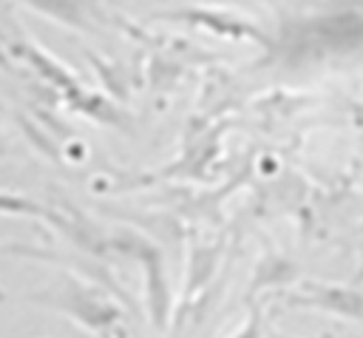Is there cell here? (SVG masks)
I'll use <instances>...</instances> for the list:
<instances>
[{
	"label": "cell",
	"mask_w": 363,
	"mask_h": 338,
	"mask_svg": "<svg viewBox=\"0 0 363 338\" xmlns=\"http://www.w3.org/2000/svg\"><path fill=\"white\" fill-rule=\"evenodd\" d=\"M159 17L196 23V26H204V28H210L216 34H224V37H252V40L264 43V37L258 34V28L250 20L235 17L227 9H176V11H162Z\"/></svg>",
	"instance_id": "obj_1"
},
{
	"label": "cell",
	"mask_w": 363,
	"mask_h": 338,
	"mask_svg": "<svg viewBox=\"0 0 363 338\" xmlns=\"http://www.w3.org/2000/svg\"><path fill=\"white\" fill-rule=\"evenodd\" d=\"M130 239V253L142 258L145 276H147V298L153 307V318L162 327L164 324V312H167V284H164V270H162V256L156 247H150L147 241L128 236Z\"/></svg>",
	"instance_id": "obj_2"
},
{
	"label": "cell",
	"mask_w": 363,
	"mask_h": 338,
	"mask_svg": "<svg viewBox=\"0 0 363 338\" xmlns=\"http://www.w3.org/2000/svg\"><path fill=\"white\" fill-rule=\"evenodd\" d=\"M40 301H54L60 310L71 312L77 321H85L88 327H99L108 324L113 318V310L108 304H102L99 298H94V293H88L79 284H68V290L62 295H40Z\"/></svg>",
	"instance_id": "obj_3"
},
{
	"label": "cell",
	"mask_w": 363,
	"mask_h": 338,
	"mask_svg": "<svg viewBox=\"0 0 363 338\" xmlns=\"http://www.w3.org/2000/svg\"><path fill=\"white\" fill-rule=\"evenodd\" d=\"M28 6H34L40 14H48L65 26H74V28H94V20H91V3L88 0H23Z\"/></svg>",
	"instance_id": "obj_4"
},
{
	"label": "cell",
	"mask_w": 363,
	"mask_h": 338,
	"mask_svg": "<svg viewBox=\"0 0 363 338\" xmlns=\"http://www.w3.org/2000/svg\"><path fill=\"white\" fill-rule=\"evenodd\" d=\"M258 327H261V318H258V312L252 310V315H250V324H247L244 335H238V338H258Z\"/></svg>",
	"instance_id": "obj_5"
}]
</instances>
